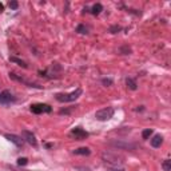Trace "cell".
<instances>
[{
  "label": "cell",
  "mask_w": 171,
  "mask_h": 171,
  "mask_svg": "<svg viewBox=\"0 0 171 171\" xmlns=\"http://www.w3.org/2000/svg\"><path fill=\"white\" fill-rule=\"evenodd\" d=\"M102 83H103V86H106V87H108V86H112V79H110V78H103L102 79Z\"/></svg>",
  "instance_id": "20"
},
{
  "label": "cell",
  "mask_w": 171,
  "mask_h": 171,
  "mask_svg": "<svg viewBox=\"0 0 171 171\" xmlns=\"http://www.w3.org/2000/svg\"><path fill=\"white\" fill-rule=\"evenodd\" d=\"M76 32H79V34H87V32H88V30H87V27L86 25H83V24H79L78 25V28H76Z\"/></svg>",
  "instance_id": "19"
},
{
  "label": "cell",
  "mask_w": 171,
  "mask_h": 171,
  "mask_svg": "<svg viewBox=\"0 0 171 171\" xmlns=\"http://www.w3.org/2000/svg\"><path fill=\"white\" fill-rule=\"evenodd\" d=\"M13 102H16V98L13 96L8 90L3 91V92L0 94V103L2 104H9V103H13Z\"/></svg>",
  "instance_id": "7"
},
{
  "label": "cell",
  "mask_w": 171,
  "mask_h": 171,
  "mask_svg": "<svg viewBox=\"0 0 171 171\" xmlns=\"http://www.w3.org/2000/svg\"><path fill=\"white\" fill-rule=\"evenodd\" d=\"M108 144L118 150H128V151H135L136 150V144L135 143H130V142L125 140H118V139H110Z\"/></svg>",
  "instance_id": "3"
},
{
  "label": "cell",
  "mask_w": 171,
  "mask_h": 171,
  "mask_svg": "<svg viewBox=\"0 0 171 171\" xmlns=\"http://www.w3.org/2000/svg\"><path fill=\"white\" fill-rule=\"evenodd\" d=\"M71 136H75V139H78V140H83L88 136V132L84 131L83 128H80V127H76V128L71 131Z\"/></svg>",
  "instance_id": "9"
},
{
  "label": "cell",
  "mask_w": 171,
  "mask_h": 171,
  "mask_svg": "<svg viewBox=\"0 0 171 171\" xmlns=\"http://www.w3.org/2000/svg\"><path fill=\"white\" fill-rule=\"evenodd\" d=\"M6 138H7V139H8L9 142H12L13 144H16L17 147H23V144H24V139H21L20 136L13 135V134H7Z\"/></svg>",
  "instance_id": "10"
},
{
  "label": "cell",
  "mask_w": 171,
  "mask_h": 171,
  "mask_svg": "<svg viewBox=\"0 0 171 171\" xmlns=\"http://www.w3.org/2000/svg\"><path fill=\"white\" fill-rule=\"evenodd\" d=\"M163 143V136L159 135V134H156V135H154V138L151 139V146L152 147H161V144Z\"/></svg>",
  "instance_id": "11"
},
{
  "label": "cell",
  "mask_w": 171,
  "mask_h": 171,
  "mask_svg": "<svg viewBox=\"0 0 171 171\" xmlns=\"http://www.w3.org/2000/svg\"><path fill=\"white\" fill-rule=\"evenodd\" d=\"M102 11H103V6L98 3V4H95V6L92 7V11H91V12H92L94 15H99V13L102 12Z\"/></svg>",
  "instance_id": "15"
},
{
  "label": "cell",
  "mask_w": 171,
  "mask_h": 171,
  "mask_svg": "<svg viewBox=\"0 0 171 171\" xmlns=\"http://www.w3.org/2000/svg\"><path fill=\"white\" fill-rule=\"evenodd\" d=\"M151 135H152V130L151 128H146L143 132H142V138H143V139H148Z\"/></svg>",
  "instance_id": "18"
},
{
  "label": "cell",
  "mask_w": 171,
  "mask_h": 171,
  "mask_svg": "<svg viewBox=\"0 0 171 171\" xmlns=\"http://www.w3.org/2000/svg\"><path fill=\"white\" fill-rule=\"evenodd\" d=\"M102 159L107 165H111V166H122L125 163V158L118 154H114V152H103L102 154Z\"/></svg>",
  "instance_id": "1"
},
{
  "label": "cell",
  "mask_w": 171,
  "mask_h": 171,
  "mask_svg": "<svg viewBox=\"0 0 171 171\" xmlns=\"http://www.w3.org/2000/svg\"><path fill=\"white\" fill-rule=\"evenodd\" d=\"M9 60L12 61V63H16L17 65H20V67H23V68H27V64H25V61L20 60V59H17V58H15V56H11V58H9Z\"/></svg>",
  "instance_id": "14"
},
{
  "label": "cell",
  "mask_w": 171,
  "mask_h": 171,
  "mask_svg": "<svg viewBox=\"0 0 171 171\" xmlns=\"http://www.w3.org/2000/svg\"><path fill=\"white\" fill-rule=\"evenodd\" d=\"M111 171H125V170H122V169H112Z\"/></svg>",
  "instance_id": "24"
},
{
  "label": "cell",
  "mask_w": 171,
  "mask_h": 171,
  "mask_svg": "<svg viewBox=\"0 0 171 171\" xmlns=\"http://www.w3.org/2000/svg\"><path fill=\"white\" fill-rule=\"evenodd\" d=\"M27 163H28L27 158H19V159H17V165H19V166H25Z\"/></svg>",
  "instance_id": "21"
},
{
  "label": "cell",
  "mask_w": 171,
  "mask_h": 171,
  "mask_svg": "<svg viewBox=\"0 0 171 171\" xmlns=\"http://www.w3.org/2000/svg\"><path fill=\"white\" fill-rule=\"evenodd\" d=\"M126 84H127V87H128L130 90H132V91H135V90L138 88L136 82L134 80V79H131V78H127V79H126Z\"/></svg>",
  "instance_id": "13"
},
{
  "label": "cell",
  "mask_w": 171,
  "mask_h": 171,
  "mask_svg": "<svg viewBox=\"0 0 171 171\" xmlns=\"http://www.w3.org/2000/svg\"><path fill=\"white\" fill-rule=\"evenodd\" d=\"M21 135H23V139L27 142V143H30L32 147H38V140H36L35 135L31 132V131L23 130V131H21Z\"/></svg>",
  "instance_id": "5"
},
{
  "label": "cell",
  "mask_w": 171,
  "mask_h": 171,
  "mask_svg": "<svg viewBox=\"0 0 171 171\" xmlns=\"http://www.w3.org/2000/svg\"><path fill=\"white\" fill-rule=\"evenodd\" d=\"M9 8H12V9H17L19 8V3L15 2V0H12V2H9Z\"/></svg>",
  "instance_id": "22"
},
{
  "label": "cell",
  "mask_w": 171,
  "mask_h": 171,
  "mask_svg": "<svg viewBox=\"0 0 171 171\" xmlns=\"http://www.w3.org/2000/svg\"><path fill=\"white\" fill-rule=\"evenodd\" d=\"M119 54H122V55H130L131 54V48L128 46H123L119 48Z\"/></svg>",
  "instance_id": "16"
},
{
  "label": "cell",
  "mask_w": 171,
  "mask_h": 171,
  "mask_svg": "<svg viewBox=\"0 0 171 171\" xmlns=\"http://www.w3.org/2000/svg\"><path fill=\"white\" fill-rule=\"evenodd\" d=\"M30 110L34 114H43V112H51L52 108L48 104H34V106L30 107Z\"/></svg>",
  "instance_id": "8"
},
{
  "label": "cell",
  "mask_w": 171,
  "mask_h": 171,
  "mask_svg": "<svg viewBox=\"0 0 171 171\" xmlns=\"http://www.w3.org/2000/svg\"><path fill=\"white\" fill-rule=\"evenodd\" d=\"M82 88H76L75 91H72L71 94H56V100L60 103H67V102H74L76 100L79 96L82 95Z\"/></svg>",
  "instance_id": "2"
},
{
  "label": "cell",
  "mask_w": 171,
  "mask_h": 171,
  "mask_svg": "<svg viewBox=\"0 0 171 171\" xmlns=\"http://www.w3.org/2000/svg\"><path fill=\"white\" fill-rule=\"evenodd\" d=\"M162 169L165 171H171V161L170 159H166V161L162 163Z\"/></svg>",
  "instance_id": "17"
},
{
  "label": "cell",
  "mask_w": 171,
  "mask_h": 171,
  "mask_svg": "<svg viewBox=\"0 0 171 171\" xmlns=\"http://www.w3.org/2000/svg\"><path fill=\"white\" fill-rule=\"evenodd\" d=\"M121 30H122V28L119 27V25H112V27L110 28V32H111V34H116V32H119Z\"/></svg>",
  "instance_id": "23"
},
{
  "label": "cell",
  "mask_w": 171,
  "mask_h": 171,
  "mask_svg": "<svg viewBox=\"0 0 171 171\" xmlns=\"http://www.w3.org/2000/svg\"><path fill=\"white\" fill-rule=\"evenodd\" d=\"M112 115H114V108H112V107L102 108V110L95 112V118H96V121H99V122L108 121V119L112 118Z\"/></svg>",
  "instance_id": "4"
},
{
  "label": "cell",
  "mask_w": 171,
  "mask_h": 171,
  "mask_svg": "<svg viewBox=\"0 0 171 171\" xmlns=\"http://www.w3.org/2000/svg\"><path fill=\"white\" fill-rule=\"evenodd\" d=\"M74 154H76V155H90L91 150L88 147H80V148H76V150H74Z\"/></svg>",
  "instance_id": "12"
},
{
  "label": "cell",
  "mask_w": 171,
  "mask_h": 171,
  "mask_svg": "<svg viewBox=\"0 0 171 171\" xmlns=\"http://www.w3.org/2000/svg\"><path fill=\"white\" fill-rule=\"evenodd\" d=\"M9 78L12 79V80H16V82H19V83H23V84H25L27 87H32V88H39V90H42V88H43L42 86L35 84V83H30V82H27L25 79L20 78V76H17L16 74H13V72H9Z\"/></svg>",
  "instance_id": "6"
}]
</instances>
